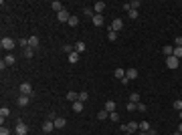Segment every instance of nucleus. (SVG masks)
<instances>
[{"instance_id": "1", "label": "nucleus", "mask_w": 182, "mask_h": 135, "mask_svg": "<svg viewBox=\"0 0 182 135\" xmlns=\"http://www.w3.org/2000/svg\"><path fill=\"white\" fill-rule=\"evenodd\" d=\"M14 46H16V40L10 38V36H4V38L0 40V48H2V51H12Z\"/></svg>"}, {"instance_id": "2", "label": "nucleus", "mask_w": 182, "mask_h": 135, "mask_svg": "<svg viewBox=\"0 0 182 135\" xmlns=\"http://www.w3.org/2000/svg\"><path fill=\"white\" fill-rule=\"evenodd\" d=\"M20 95H28V97H33V85H31L28 81L20 83Z\"/></svg>"}, {"instance_id": "3", "label": "nucleus", "mask_w": 182, "mask_h": 135, "mask_svg": "<svg viewBox=\"0 0 182 135\" xmlns=\"http://www.w3.org/2000/svg\"><path fill=\"white\" fill-rule=\"evenodd\" d=\"M122 28H124V20H122V18H115L114 22L109 24V28H107V30H114V32H119Z\"/></svg>"}, {"instance_id": "4", "label": "nucleus", "mask_w": 182, "mask_h": 135, "mask_svg": "<svg viewBox=\"0 0 182 135\" xmlns=\"http://www.w3.org/2000/svg\"><path fill=\"white\" fill-rule=\"evenodd\" d=\"M14 131H16V135H26V133H28V125L23 123V121H18L16 127H14Z\"/></svg>"}, {"instance_id": "5", "label": "nucleus", "mask_w": 182, "mask_h": 135, "mask_svg": "<svg viewBox=\"0 0 182 135\" xmlns=\"http://www.w3.org/2000/svg\"><path fill=\"white\" fill-rule=\"evenodd\" d=\"M166 67L168 69H178V58L172 55V56H166Z\"/></svg>"}, {"instance_id": "6", "label": "nucleus", "mask_w": 182, "mask_h": 135, "mask_svg": "<svg viewBox=\"0 0 182 135\" xmlns=\"http://www.w3.org/2000/svg\"><path fill=\"white\" fill-rule=\"evenodd\" d=\"M53 121H55V129H63V127L67 125V119H65V117H55Z\"/></svg>"}, {"instance_id": "7", "label": "nucleus", "mask_w": 182, "mask_h": 135, "mask_svg": "<svg viewBox=\"0 0 182 135\" xmlns=\"http://www.w3.org/2000/svg\"><path fill=\"white\" fill-rule=\"evenodd\" d=\"M103 10H105V2H95L93 4V12L95 14H103Z\"/></svg>"}, {"instance_id": "8", "label": "nucleus", "mask_w": 182, "mask_h": 135, "mask_svg": "<svg viewBox=\"0 0 182 135\" xmlns=\"http://www.w3.org/2000/svg\"><path fill=\"white\" fill-rule=\"evenodd\" d=\"M53 129H55V121H51V119H49V121L43 123V131H45V133H51Z\"/></svg>"}, {"instance_id": "9", "label": "nucleus", "mask_w": 182, "mask_h": 135, "mask_svg": "<svg viewBox=\"0 0 182 135\" xmlns=\"http://www.w3.org/2000/svg\"><path fill=\"white\" fill-rule=\"evenodd\" d=\"M57 18H59V22H69V18H71V16H69L67 10H61V12L57 14Z\"/></svg>"}, {"instance_id": "10", "label": "nucleus", "mask_w": 182, "mask_h": 135, "mask_svg": "<svg viewBox=\"0 0 182 135\" xmlns=\"http://www.w3.org/2000/svg\"><path fill=\"white\" fill-rule=\"evenodd\" d=\"M125 77H127L130 81L138 79V71H136V69H125Z\"/></svg>"}, {"instance_id": "11", "label": "nucleus", "mask_w": 182, "mask_h": 135, "mask_svg": "<svg viewBox=\"0 0 182 135\" xmlns=\"http://www.w3.org/2000/svg\"><path fill=\"white\" fill-rule=\"evenodd\" d=\"M51 8H53V10L57 12H61V10H65V8H63V4H61V2H59V0H53V2H51Z\"/></svg>"}, {"instance_id": "12", "label": "nucleus", "mask_w": 182, "mask_h": 135, "mask_svg": "<svg viewBox=\"0 0 182 135\" xmlns=\"http://www.w3.org/2000/svg\"><path fill=\"white\" fill-rule=\"evenodd\" d=\"M28 46L36 51L39 48V36H28Z\"/></svg>"}, {"instance_id": "13", "label": "nucleus", "mask_w": 182, "mask_h": 135, "mask_svg": "<svg viewBox=\"0 0 182 135\" xmlns=\"http://www.w3.org/2000/svg\"><path fill=\"white\" fill-rule=\"evenodd\" d=\"M28 103H31V97H28V95H20V97H18V105H20V107H26Z\"/></svg>"}, {"instance_id": "14", "label": "nucleus", "mask_w": 182, "mask_h": 135, "mask_svg": "<svg viewBox=\"0 0 182 135\" xmlns=\"http://www.w3.org/2000/svg\"><path fill=\"white\" fill-rule=\"evenodd\" d=\"M136 131H140V123H127V133H136Z\"/></svg>"}, {"instance_id": "15", "label": "nucleus", "mask_w": 182, "mask_h": 135, "mask_svg": "<svg viewBox=\"0 0 182 135\" xmlns=\"http://www.w3.org/2000/svg\"><path fill=\"white\" fill-rule=\"evenodd\" d=\"M103 22H105V20H103V14H95V16H93V24H95V26H103Z\"/></svg>"}, {"instance_id": "16", "label": "nucleus", "mask_w": 182, "mask_h": 135, "mask_svg": "<svg viewBox=\"0 0 182 135\" xmlns=\"http://www.w3.org/2000/svg\"><path fill=\"white\" fill-rule=\"evenodd\" d=\"M69 63H71V65H77V63H79V53L73 51V53L69 55Z\"/></svg>"}, {"instance_id": "17", "label": "nucleus", "mask_w": 182, "mask_h": 135, "mask_svg": "<svg viewBox=\"0 0 182 135\" xmlns=\"http://www.w3.org/2000/svg\"><path fill=\"white\" fill-rule=\"evenodd\" d=\"M114 77L122 81V79L125 77V69H115V71H114Z\"/></svg>"}, {"instance_id": "18", "label": "nucleus", "mask_w": 182, "mask_h": 135, "mask_svg": "<svg viewBox=\"0 0 182 135\" xmlns=\"http://www.w3.org/2000/svg\"><path fill=\"white\" fill-rule=\"evenodd\" d=\"M4 63H6V67H12V65L16 63V58H14V55H6V56H4Z\"/></svg>"}, {"instance_id": "19", "label": "nucleus", "mask_w": 182, "mask_h": 135, "mask_svg": "<svg viewBox=\"0 0 182 135\" xmlns=\"http://www.w3.org/2000/svg\"><path fill=\"white\" fill-rule=\"evenodd\" d=\"M75 53H85V43L83 40H79V43H75Z\"/></svg>"}, {"instance_id": "20", "label": "nucleus", "mask_w": 182, "mask_h": 135, "mask_svg": "<svg viewBox=\"0 0 182 135\" xmlns=\"http://www.w3.org/2000/svg\"><path fill=\"white\" fill-rule=\"evenodd\" d=\"M103 109H107L109 113L115 111V101H111V99H109V101H105V107H103Z\"/></svg>"}, {"instance_id": "21", "label": "nucleus", "mask_w": 182, "mask_h": 135, "mask_svg": "<svg viewBox=\"0 0 182 135\" xmlns=\"http://www.w3.org/2000/svg\"><path fill=\"white\" fill-rule=\"evenodd\" d=\"M97 119H101V121L103 119H109V111H107V109H101V111L97 113Z\"/></svg>"}, {"instance_id": "22", "label": "nucleus", "mask_w": 182, "mask_h": 135, "mask_svg": "<svg viewBox=\"0 0 182 135\" xmlns=\"http://www.w3.org/2000/svg\"><path fill=\"white\" fill-rule=\"evenodd\" d=\"M67 99H69V101H73V103H75V101H79V95H77L75 91H69V93H67Z\"/></svg>"}, {"instance_id": "23", "label": "nucleus", "mask_w": 182, "mask_h": 135, "mask_svg": "<svg viewBox=\"0 0 182 135\" xmlns=\"http://www.w3.org/2000/svg\"><path fill=\"white\" fill-rule=\"evenodd\" d=\"M162 53H164L166 56H172V53H174V46H172V45H166L164 48H162Z\"/></svg>"}, {"instance_id": "24", "label": "nucleus", "mask_w": 182, "mask_h": 135, "mask_svg": "<svg viewBox=\"0 0 182 135\" xmlns=\"http://www.w3.org/2000/svg\"><path fill=\"white\" fill-rule=\"evenodd\" d=\"M8 115H10V109H8V107H2V109H0V117H2V123H4V119H6Z\"/></svg>"}, {"instance_id": "25", "label": "nucleus", "mask_w": 182, "mask_h": 135, "mask_svg": "<svg viewBox=\"0 0 182 135\" xmlns=\"http://www.w3.org/2000/svg\"><path fill=\"white\" fill-rule=\"evenodd\" d=\"M73 111H75V113L83 111V101H75V103H73Z\"/></svg>"}, {"instance_id": "26", "label": "nucleus", "mask_w": 182, "mask_h": 135, "mask_svg": "<svg viewBox=\"0 0 182 135\" xmlns=\"http://www.w3.org/2000/svg\"><path fill=\"white\" fill-rule=\"evenodd\" d=\"M23 55L26 56V58H33V56H34V48H31V46H28V48H24Z\"/></svg>"}, {"instance_id": "27", "label": "nucleus", "mask_w": 182, "mask_h": 135, "mask_svg": "<svg viewBox=\"0 0 182 135\" xmlns=\"http://www.w3.org/2000/svg\"><path fill=\"white\" fill-rule=\"evenodd\" d=\"M130 101H132V103H140V93H136V91H134V93L130 95Z\"/></svg>"}, {"instance_id": "28", "label": "nucleus", "mask_w": 182, "mask_h": 135, "mask_svg": "<svg viewBox=\"0 0 182 135\" xmlns=\"http://www.w3.org/2000/svg\"><path fill=\"white\" fill-rule=\"evenodd\" d=\"M172 55L176 56V58H182V46H174V53Z\"/></svg>"}, {"instance_id": "29", "label": "nucleus", "mask_w": 182, "mask_h": 135, "mask_svg": "<svg viewBox=\"0 0 182 135\" xmlns=\"http://www.w3.org/2000/svg\"><path fill=\"white\" fill-rule=\"evenodd\" d=\"M140 131H150V123L148 121H142V123H140Z\"/></svg>"}, {"instance_id": "30", "label": "nucleus", "mask_w": 182, "mask_h": 135, "mask_svg": "<svg viewBox=\"0 0 182 135\" xmlns=\"http://www.w3.org/2000/svg\"><path fill=\"white\" fill-rule=\"evenodd\" d=\"M172 107H174L176 111H182V101H180V99H176V101L172 103Z\"/></svg>"}, {"instance_id": "31", "label": "nucleus", "mask_w": 182, "mask_h": 135, "mask_svg": "<svg viewBox=\"0 0 182 135\" xmlns=\"http://www.w3.org/2000/svg\"><path fill=\"white\" fill-rule=\"evenodd\" d=\"M77 24H79V18H77V16H71V18H69V26H77Z\"/></svg>"}, {"instance_id": "32", "label": "nucleus", "mask_w": 182, "mask_h": 135, "mask_svg": "<svg viewBox=\"0 0 182 135\" xmlns=\"http://www.w3.org/2000/svg\"><path fill=\"white\" fill-rule=\"evenodd\" d=\"M107 38H109V40H117V32H114V30H107Z\"/></svg>"}, {"instance_id": "33", "label": "nucleus", "mask_w": 182, "mask_h": 135, "mask_svg": "<svg viewBox=\"0 0 182 135\" xmlns=\"http://www.w3.org/2000/svg\"><path fill=\"white\" fill-rule=\"evenodd\" d=\"M130 6H132L134 10H138V8L142 6V2H140V0H134V2H130Z\"/></svg>"}, {"instance_id": "34", "label": "nucleus", "mask_w": 182, "mask_h": 135, "mask_svg": "<svg viewBox=\"0 0 182 135\" xmlns=\"http://www.w3.org/2000/svg\"><path fill=\"white\" fill-rule=\"evenodd\" d=\"M87 99H89V95H87V91H83V93H79V101H87Z\"/></svg>"}, {"instance_id": "35", "label": "nucleus", "mask_w": 182, "mask_h": 135, "mask_svg": "<svg viewBox=\"0 0 182 135\" xmlns=\"http://www.w3.org/2000/svg\"><path fill=\"white\" fill-rule=\"evenodd\" d=\"M109 119L117 123V121H119V115H117V113H115V111H111V113H109Z\"/></svg>"}, {"instance_id": "36", "label": "nucleus", "mask_w": 182, "mask_h": 135, "mask_svg": "<svg viewBox=\"0 0 182 135\" xmlns=\"http://www.w3.org/2000/svg\"><path fill=\"white\" fill-rule=\"evenodd\" d=\"M125 109H127V111H134V109H138V103H127V107H125Z\"/></svg>"}, {"instance_id": "37", "label": "nucleus", "mask_w": 182, "mask_h": 135, "mask_svg": "<svg viewBox=\"0 0 182 135\" xmlns=\"http://www.w3.org/2000/svg\"><path fill=\"white\" fill-rule=\"evenodd\" d=\"M127 14H130V18H132V20H136V18H138V10H134V8L127 12Z\"/></svg>"}, {"instance_id": "38", "label": "nucleus", "mask_w": 182, "mask_h": 135, "mask_svg": "<svg viewBox=\"0 0 182 135\" xmlns=\"http://www.w3.org/2000/svg\"><path fill=\"white\" fill-rule=\"evenodd\" d=\"M85 16H91V18H93V16H95V12H93V8H85Z\"/></svg>"}, {"instance_id": "39", "label": "nucleus", "mask_w": 182, "mask_h": 135, "mask_svg": "<svg viewBox=\"0 0 182 135\" xmlns=\"http://www.w3.org/2000/svg\"><path fill=\"white\" fill-rule=\"evenodd\" d=\"M174 46H182V36H176V38H174Z\"/></svg>"}, {"instance_id": "40", "label": "nucleus", "mask_w": 182, "mask_h": 135, "mask_svg": "<svg viewBox=\"0 0 182 135\" xmlns=\"http://www.w3.org/2000/svg\"><path fill=\"white\" fill-rule=\"evenodd\" d=\"M0 135H10V131H8V129L2 125V127H0Z\"/></svg>"}, {"instance_id": "41", "label": "nucleus", "mask_w": 182, "mask_h": 135, "mask_svg": "<svg viewBox=\"0 0 182 135\" xmlns=\"http://www.w3.org/2000/svg\"><path fill=\"white\" fill-rule=\"evenodd\" d=\"M146 109H148V107H146L144 103H138V111H142V113H144V111H146Z\"/></svg>"}, {"instance_id": "42", "label": "nucleus", "mask_w": 182, "mask_h": 135, "mask_svg": "<svg viewBox=\"0 0 182 135\" xmlns=\"http://www.w3.org/2000/svg\"><path fill=\"white\" fill-rule=\"evenodd\" d=\"M138 135H148V131H140V133H138Z\"/></svg>"}, {"instance_id": "43", "label": "nucleus", "mask_w": 182, "mask_h": 135, "mask_svg": "<svg viewBox=\"0 0 182 135\" xmlns=\"http://www.w3.org/2000/svg\"><path fill=\"white\" fill-rule=\"evenodd\" d=\"M178 131H180V133H182V121H180V125H178Z\"/></svg>"}, {"instance_id": "44", "label": "nucleus", "mask_w": 182, "mask_h": 135, "mask_svg": "<svg viewBox=\"0 0 182 135\" xmlns=\"http://www.w3.org/2000/svg\"><path fill=\"white\" fill-rule=\"evenodd\" d=\"M172 135H182V133H180V131H174V133H172Z\"/></svg>"}, {"instance_id": "45", "label": "nucleus", "mask_w": 182, "mask_h": 135, "mask_svg": "<svg viewBox=\"0 0 182 135\" xmlns=\"http://www.w3.org/2000/svg\"><path fill=\"white\" fill-rule=\"evenodd\" d=\"M148 135H156V131H150V133Z\"/></svg>"}, {"instance_id": "46", "label": "nucleus", "mask_w": 182, "mask_h": 135, "mask_svg": "<svg viewBox=\"0 0 182 135\" xmlns=\"http://www.w3.org/2000/svg\"><path fill=\"white\" fill-rule=\"evenodd\" d=\"M178 113H180V119H182V111H178Z\"/></svg>"}, {"instance_id": "47", "label": "nucleus", "mask_w": 182, "mask_h": 135, "mask_svg": "<svg viewBox=\"0 0 182 135\" xmlns=\"http://www.w3.org/2000/svg\"><path fill=\"white\" fill-rule=\"evenodd\" d=\"M124 135H134V133H124Z\"/></svg>"}]
</instances>
